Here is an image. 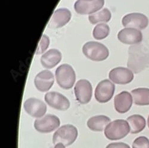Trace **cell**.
I'll list each match as a JSON object with an SVG mask.
<instances>
[{
	"label": "cell",
	"mask_w": 149,
	"mask_h": 148,
	"mask_svg": "<svg viewBox=\"0 0 149 148\" xmlns=\"http://www.w3.org/2000/svg\"><path fill=\"white\" fill-rule=\"evenodd\" d=\"M128 67L132 72L138 73L149 66V48L136 44L129 48Z\"/></svg>",
	"instance_id": "cell-1"
},
{
	"label": "cell",
	"mask_w": 149,
	"mask_h": 148,
	"mask_svg": "<svg viewBox=\"0 0 149 148\" xmlns=\"http://www.w3.org/2000/svg\"><path fill=\"white\" fill-rule=\"evenodd\" d=\"M130 133L127 121L117 119L110 122L104 129L106 138L110 140H117L125 138Z\"/></svg>",
	"instance_id": "cell-2"
},
{
	"label": "cell",
	"mask_w": 149,
	"mask_h": 148,
	"mask_svg": "<svg viewBox=\"0 0 149 148\" xmlns=\"http://www.w3.org/2000/svg\"><path fill=\"white\" fill-rule=\"evenodd\" d=\"M82 52L86 57L96 61L104 60L109 55L108 48L103 44L95 41L85 43L82 47Z\"/></svg>",
	"instance_id": "cell-3"
},
{
	"label": "cell",
	"mask_w": 149,
	"mask_h": 148,
	"mask_svg": "<svg viewBox=\"0 0 149 148\" xmlns=\"http://www.w3.org/2000/svg\"><path fill=\"white\" fill-rule=\"evenodd\" d=\"M57 84L63 89L68 90L73 87L76 80V75L73 68L68 64H63L56 71Z\"/></svg>",
	"instance_id": "cell-4"
},
{
	"label": "cell",
	"mask_w": 149,
	"mask_h": 148,
	"mask_svg": "<svg viewBox=\"0 0 149 148\" xmlns=\"http://www.w3.org/2000/svg\"><path fill=\"white\" fill-rule=\"evenodd\" d=\"M78 132L77 128L70 124H66L60 127L54 133L53 136V143H58L68 146L73 144L77 139Z\"/></svg>",
	"instance_id": "cell-5"
},
{
	"label": "cell",
	"mask_w": 149,
	"mask_h": 148,
	"mask_svg": "<svg viewBox=\"0 0 149 148\" xmlns=\"http://www.w3.org/2000/svg\"><path fill=\"white\" fill-rule=\"evenodd\" d=\"M60 125V121L56 115L48 114L37 119L34 122V127L41 133H49L54 131Z\"/></svg>",
	"instance_id": "cell-6"
},
{
	"label": "cell",
	"mask_w": 149,
	"mask_h": 148,
	"mask_svg": "<svg viewBox=\"0 0 149 148\" xmlns=\"http://www.w3.org/2000/svg\"><path fill=\"white\" fill-rule=\"evenodd\" d=\"M115 85L109 80H104L98 84L95 90V98L100 103H106L112 98Z\"/></svg>",
	"instance_id": "cell-7"
},
{
	"label": "cell",
	"mask_w": 149,
	"mask_h": 148,
	"mask_svg": "<svg viewBox=\"0 0 149 148\" xmlns=\"http://www.w3.org/2000/svg\"><path fill=\"white\" fill-rule=\"evenodd\" d=\"M122 23L123 26L125 28L143 30L148 26V19L143 13H131L123 17Z\"/></svg>",
	"instance_id": "cell-8"
},
{
	"label": "cell",
	"mask_w": 149,
	"mask_h": 148,
	"mask_svg": "<svg viewBox=\"0 0 149 148\" xmlns=\"http://www.w3.org/2000/svg\"><path fill=\"white\" fill-rule=\"evenodd\" d=\"M77 100L81 104H87L92 97L93 87L90 81L86 80H79L74 89Z\"/></svg>",
	"instance_id": "cell-9"
},
{
	"label": "cell",
	"mask_w": 149,
	"mask_h": 148,
	"mask_svg": "<svg viewBox=\"0 0 149 148\" xmlns=\"http://www.w3.org/2000/svg\"><path fill=\"white\" fill-rule=\"evenodd\" d=\"M104 4V0H93L92 1H84L77 0L74 8L77 13L80 15H93L100 10Z\"/></svg>",
	"instance_id": "cell-10"
},
{
	"label": "cell",
	"mask_w": 149,
	"mask_h": 148,
	"mask_svg": "<svg viewBox=\"0 0 149 148\" xmlns=\"http://www.w3.org/2000/svg\"><path fill=\"white\" fill-rule=\"evenodd\" d=\"M143 34L140 30L125 28L120 31L118 34V40L122 43L128 45H136L143 41Z\"/></svg>",
	"instance_id": "cell-11"
},
{
	"label": "cell",
	"mask_w": 149,
	"mask_h": 148,
	"mask_svg": "<svg viewBox=\"0 0 149 148\" xmlns=\"http://www.w3.org/2000/svg\"><path fill=\"white\" fill-rule=\"evenodd\" d=\"M109 77L113 82L120 85H125L131 82L134 77L132 71L124 67H117L111 69Z\"/></svg>",
	"instance_id": "cell-12"
},
{
	"label": "cell",
	"mask_w": 149,
	"mask_h": 148,
	"mask_svg": "<svg viewBox=\"0 0 149 148\" xmlns=\"http://www.w3.org/2000/svg\"><path fill=\"white\" fill-rule=\"evenodd\" d=\"M44 99L49 106L58 110H66L69 108L70 105L68 98L56 91L47 93L45 95Z\"/></svg>",
	"instance_id": "cell-13"
},
{
	"label": "cell",
	"mask_w": 149,
	"mask_h": 148,
	"mask_svg": "<svg viewBox=\"0 0 149 148\" xmlns=\"http://www.w3.org/2000/svg\"><path fill=\"white\" fill-rule=\"evenodd\" d=\"M23 106L26 113L34 118H41L47 112L46 105L36 98H28L24 102Z\"/></svg>",
	"instance_id": "cell-14"
},
{
	"label": "cell",
	"mask_w": 149,
	"mask_h": 148,
	"mask_svg": "<svg viewBox=\"0 0 149 148\" xmlns=\"http://www.w3.org/2000/svg\"><path fill=\"white\" fill-rule=\"evenodd\" d=\"M71 17V12L68 9L65 8L57 9L54 12L47 27L51 29L63 27L70 21Z\"/></svg>",
	"instance_id": "cell-15"
},
{
	"label": "cell",
	"mask_w": 149,
	"mask_h": 148,
	"mask_svg": "<svg viewBox=\"0 0 149 148\" xmlns=\"http://www.w3.org/2000/svg\"><path fill=\"white\" fill-rule=\"evenodd\" d=\"M53 73L48 70H44L37 74L34 80V84L37 90L41 92L48 91L54 84Z\"/></svg>",
	"instance_id": "cell-16"
},
{
	"label": "cell",
	"mask_w": 149,
	"mask_h": 148,
	"mask_svg": "<svg viewBox=\"0 0 149 148\" xmlns=\"http://www.w3.org/2000/svg\"><path fill=\"white\" fill-rule=\"evenodd\" d=\"M133 103V98L131 93L123 91L117 94L114 98L115 110L119 114H125L130 110Z\"/></svg>",
	"instance_id": "cell-17"
},
{
	"label": "cell",
	"mask_w": 149,
	"mask_h": 148,
	"mask_svg": "<svg viewBox=\"0 0 149 148\" xmlns=\"http://www.w3.org/2000/svg\"><path fill=\"white\" fill-rule=\"evenodd\" d=\"M61 54L57 49H51L44 53L41 58V63L46 69H52L61 60Z\"/></svg>",
	"instance_id": "cell-18"
},
{
	"label": "cell",
	"mask_w": 149,
	"mask_h": 148,
	"mask_svg": "<svg viewBox=\"0 0 149 148\" xmlns=\"http://www.w3.org/2000/svg\"><path fill=\"white\" fill-rule=\"evenodd\" d=\"M110 122V119L105 115H97L90 118L87 121V126L92 131H102Z\"/></svg>",
	"instance_id": "cell-19"
},
{
	"label": "cell",
	"mask_w": 149,
	"mask_h": 148,
	"mask_svg": "<svg viewBox=\"0 0 149 148\" xmlns=\"http://www.w3.org/2000/svg\"><path fill=\"white\" fill-rule=\"evenodd\" d=\"M131 134H138L142 131L146 126L145 118L139 114H134L129 117L127 119Z\"/></svg>",
	"instance_id": "cell-20"
},
{
	"label": "cell",
	"mask_w": 149,
	"mask_h": 148,
	"mask_svg": "<svg viewBox=\"0 0 149 148\" xmlns=\"http://www.w3.org/2000/svg\"><path fill=\"white\" fill-rule=\"evenodd\" d=\"M133 102L137 106L149 105V89L138 88L131 91Z\"/></svg>",
	"instance_id": "cell-21"
},
{
	"label": "cell",
	"mask_w": 149,
	"mask_h": 148,
	"mask_svg": "<svg viewBox=\"0 0 149 148\" xmlns=\"http://www.w3.org/2000/svg\"><path fill=\"white\" fill-rule=\"evenodd\" d=\"M111 15L110 10L107 8H104L97 13L90 15L88 19L91 23L94 24L98 22H108L111 19Z\"/></svg>",
	"instance_id": "cell-22"
},
{
	"label": "cell",
	"mask_w": 149,
	"mask_h": 148,
	"mask_svg": "<svg viewBox=\"0 0 149 148\" xmlns=\"http://www.w3.org/2000/svg\"><path fill=\"white\" fill-rule=\"evenodd\" d=\"M110 32V28L106 24H98L95 27L93 35L94 38L98 40H101L106 38Z\"/></svg>",
	"instance_id": "cell-23"
},
{
	"label": "cell",
	"mask_w": 149,
	"mask_h": 148,
	"mask_svg": "<svg viewBox=\"0 0 149 148\" xmlns=\"http://www.w3.org/2000/svg\"><path fill=\"white\" fill-rule=\"evenodd\" d=\"M132 148H149V139L146 136H140L134 140Z\"/></svg>",
	"instance_id": "cell-24"
},
{
	"label": "cell",
	"mask_w": 149,
	"mask_h": 148,
	"mask_svg": "<svg viewBox=\"0 0 149 148\" xmlns=\"http://www.w3.org/2000/svg\"><path fill=\"white\" fill-rule=\"evenodd\" d=\"M49 39L48 36L46 35H43L41 37V41L38 45L36 52V54H40L43 53L49 46Z\"/></svg>",
	"instance_id": "cell-25"
},
{
	"label": "cell",
	"mask_w": 149,
	"mask_h": 148,
	"mask_svg": "<svg viewBox=\"0 0 149 148\" xmlns=\"http://www.w3.org/2000/svg\"><path fill=\"white\" fill-rule=\"evenodd\" d=\"M106 148H131L130 146L123 142L111 143L108 145Z\"/></svg>",
	"instance_id": "cell-26"
},
{
	"label": "cell",
	"mask_w": 149,
	"mask_h": 148,
	"mask_svg": "<svg viewBox=\"0 0 149 148\" xmlns=\"http://www.w3.org/2000/svg\"><path fill=\"white\" fill-rule=\"evenodd\" d=\"M51 148H65V146L63 144L58 143L56 144L53 147H52Z\"/></svg>",
	"instance_id": "cell-27"
},
{
	"label": "cell",
	"mask_w": 149,
	"mask_h": 148,
	"mask_svg": "<svg viewBox=\"0 0 149 148\" xmlns=\"http://www.w3.org/2000/svg\"><path fill=\"white\" fill-rule=\"evenodd\" d=\"M147 126H148V127L149 128V115H148V118H147Z\"/></svg>",
	"instance_id": "cell-28"
},
{
	"label": "cell",
	"mask_w": 149,
	"mask_h": 148,
	"mask_svg": "<svg viewBox=\"0 0 149 148\" xmlns=\"http://www.w3.org/2000/svg\"><path fill=\"white\" fill-rule=\"evenodd\" d=\"M84 1H92L93 0H83Z\"/></svg>",
	"instance_id": "cell-29"
}]
</instances>
